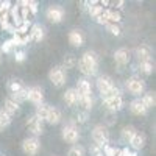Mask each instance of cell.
<instances>
[{"mask_svg":"<svg viewBox=\"0 0 156 156\" xmlns=\"http://www.w3.org/2000/svg\"><path fill=\"white\" fill-rule=\"evenodd\" d=\"M9 123H11V115L3 109H0V129H5Z\"/></svg>","mask_w":156,"mask_h":156,"instance_id":"obj_29","label":"cell"},{"mask_svg":"<svg viewBox=\"0 0 156 156\" xmlns=\"http://www.w3.org/2000/svg\"><path fill=\"white\" fill-rule=\"evenodd\" d=\"M103 105H105V108L111 112H115V111H119L122 109L123 106V100L120 95H117V97H111V98H105L103 100Z\"/></svg>","mask_w":156,"mask_h":156,"instance_id":"obj_13","label":"cell"},{"mask_svg":"<svg viewBox=\"0 0 156 156\" xmlns=\"http://www.w3.org/2000/svg\"><path fill=\"white\" fill-rule=\"evenodd\" d=\"M106 14H108V23H119L122 16L117 9H106Z\"/></svg>","mask_w":156,"mask_h":156,"instance_id":"obj_26","label":"cell"},{"mask_svg":"<svg viewBox=\"0 0 156 156\" xmlns=\"http://www.w3.org/2000/svg\"><path fill=\"white\" fill-rule=\"evenodd\" d=\"M86 3L89 5V8H87V9H89V14L92 16L94 19L103 11V6L100 5V2H86Z\"/></svg>","mask_w":156,"mask_h":156,"instance_id":"obj_25","label":"cell"},{"mask_svg":"<svg viewBox=\"0 0 156 156\" xmlns=\"http://www.w3.org/2000/svg\"><path fill=\"white\" fill-rule=\"evenodd\" d=\"M103 148H105V154H103V156H117V151H119L117 148H112L109 145H105Z\"/></svg>","mask_w":156,"mask_h":156,"instance_id":"obj_38","label":"cell"},{"mask_svg":"<svg viewBox=\"0 0 156 156\" xmlns=\"http://www.w3.org/2000/svg\"><path fill=\"white\" fill-rule=\"evenodd\" d=\"M25 56H27V55H25V51H16V53H14V59L17 62H23L25 61Z\"/></svg>","mask_w":156,"mask_h":156,"instance_id":"obj_39","label":"cell"},{"mask_svg":"<svg viewBox=\"0 0 156 156\" xmlns=\"http://www.w3.org/2000/svg\"><path fill=\"white\" fill-rule=\"evenodd\" d=\"M64 101H66L69 106H73V105L78 103V94H76L75 87H70V89L66 90V94H64Z\"/></svg>","mask_w":156,"mask_h":156,"instance_id":"obj_20","label":"cell"},{"mask_svg":"<svg viewBox=\"0 0 156 156\" xmlns=\"http://www.w3.org/2000/svg\"><path fill=\"white\" fill-rule=\"evenodd\" d=\"M61 136L67 144H75V142H78V139H80V133H78V128L75 126L73 122H70L69 125H66L62 128Z\"/></svg>","mask_w":156,"mask_h":156,"instance_id":"obj_4","label":"cell"},{"mask_svg":"<svg viewBox=\"0 0 156 156\" xmlns=\"http://www.w3.org/2000/svg\"><path fill=\"white\" fill-rule=\"evenodd\" d=\"M106 28H108V31L111 33V34H114V36H119L120 34V27L117 23H106Z\"/></svg>","mask_w":156,"mask_h":156,"instance_id":"obj_34","label":"cell"},{"mask_svg":"<svg viewBox=\"0 0 156 156\" xmlns=\"http://www.w3.org/2000/svg\"><path fill=\"white\" fill-rule=\"evenodd\" d=\"M140 70L144 72L145 75H150V73H153V70H154V66H153V62H151V61H145V62H140Z\"/></svg>","mask_w":156,"mask_h":156,"instance_id":"obj_31","label":"cell"},{"mask_svg":"<svg viewBox=\"0 0 156 156\" xmlns=\"http://www.w3.org/2000/svg\"><path fill=\"white\" fill-rule=\"evenodd\" d=\"M3 111L5 112H8L9 115H12V114H16L17 111H19V103H16L12 98H6L5 100V106H3Z\"/></svg>","mask_w":156,"mask_h":156,"instance_id":"obj_23","label":"cell"},{"mask_svg":"<svg viewBox=\"0 0 156 156\" xmlns=\"http://www.w3.org/2000/svg\"><path fill=\"white\" fill-rule=\"evenodd\" d=\"M45 16H47V19H48L50 22L59 23V22L62 20V17H64V9H62L61 6H58V5H51V6L47 8Z\"/></svg>","mask_w":156,"mask_h":156,"instance_id":"obj_9","label":"cell"},{"mask_svg":"<svg viewBox=\"0 0 156 156\" xmlns=\"http://www.w3.org/2000/svg\"><path fill=\"white\" fill-rule=\"evenodd\" d=\"M11 6H12V5H11V2H8V0H5V2H0V16L6 14Z\"/></svg>","mask_w":156,"mask_h":156,"instance_id":"obj_37","label":"cell"},{"mask_svg":"<svg viewBox=\"0 0 156 156\" xmlns=\"http://www.w3.org/2000/svg\"><path fill=\"white\" fill-rule=\"evenodd\" d=\"M47 123L50 125H56L61 122V111L58 108H53V106H50L48 108V114H47V119H45Z\"/></svg>","mask_w":156,"mask_h":156,"instance_id":"obj_16","label":"cell"},{"mask_svg":"<svg viewBox=\"0 0 156 156\" xmlns=\"http://www.w3.org/2000/svg\"><path fill=\"white\" fill-rule=\"evenodd\" d=\"M86 119H87V114L86 112H83V114H80V115H78V122H86Z\"/></svg>","mask_w":156,"mask_h":156,"instance_id":"obj_40","label":"cell"},{"mask_svg":"<svg viewBox=\"0 0 156 156\" xmlns=\"http://www.w3.org/2000/svg\"><path fill=\"white\" fill-rule=\"evenodd\" d=\"M136 56L139 58V62H145V61H151L150 58V48L145 45H140L136 48Z\"/></svg>","mask_w":156,"mask_h":156,"instance_id":"obj_21","label":"cell"},{"mask_svg":"<svg viewBox=\"0 0 156 156\" xmlns=\"http://www.w3.org/2000/svg\"><path fill=\"white\" fill-rule=\"evenodd\" d=\"M19 5L27 6V9L30 11V14H36L37 12V2H34V0H22Z\"/></svg>","mask_w":156,"mask_h":156,"instance_id":"obj_28","label":"cell"},{"mask_svg":"<svg viewBox=\"0 0 156 156\" xmlns=\"http://www.w3.org/2000/svg\"><path fill=\"white\" fill-rule=\"evenodd\" d=\"M78 69L83 75H95L97 69H98V56L94 53V51H86V53L76 61Z\"/></svg>","mask_w":156,"mask_h":156,"instance_id":"obj_1","label":"cell"},{"mask_svg":"<svg viewBox=\"0 0 156 156\" xmlns=\"http://www.w3.org/2000/svg\"><path fill=\"white\" fill-rule=\"evenodd\" d=\"M69 42L73 45V47H81L83 42H84V37L81 34V31H78V30H72L69 33Z\"/></svg>","mask_w":156,"mask_h":156,"instance_id":"obj_17","label":"cell"},{"mask_svg":"<svg viewBox=\"0 0 156 156\" xmlns=\"http://www.w3.org/2000/svg\"><path fill=\"white\" fill-rule=\"evenodd\" d=\"M8 90L11 92V97L16 103H20V101H25L27 100V90L28 87L25 86L20 80H11L8 83Z\"/></svg>","mask_w":156,"mask_h":156,"instance_id":"obj_2","label":"cell"},{"mask_svg":"<svg viewBox=\"0 0 156 156\" xmlns=\"http://www.w3.org/2000/svg\"><path fill=\"white\" fill-rule=\"evenodd\" d=\"M48 80L53 83V86L61 87L64 83H66V72H64L62 67H53L48 72Z\"/></svg>","mask_w":156,"mask_h":156,"instance_id":"obj_5","label":"cell"},{"mask_svg":"<svg viewBox=\"0 0 156 156\" xmlns=\"http://www.w3.org/2000/svg\"><path fill=\"white\" fill-rule=\"evenodd\" d=\"M78 103H80V105L84 108V111H89L90 108H92V95L90 97H80L78 98Z\"/></svg>","mask_w":156,"mask_h":156,"instance_id":"obj_30","label":"cell"},{"mask_svg":"<svg viewBox=\"0 0 156 156\" xmlns=\"http://www.w3.org/2000/svg\"><path fill=\"white\" fill-rule=\"evenodd\" d=\"M136 134V128L133 126V125H128V126H123V129H122V137H123V140H131V137Z\"/></svg>","mask_w":156,"mask_h":156,"instance_id":"obj_27","label":"cell"},{"mask_svg":"<svg viewBox=\"0 0 156 156\" xmlns=\"http://www.w3.org/2000/svg\"><path fill=\"white\" fill-rule=\"evenodd\" d=\"M126 89L131 92L133 95H140V94H144V90H145V83L140 80V78H129V80L126 81Z\"/></svg>","mask_w":156,"mask_h":156,"instance_id":"obj_8","label":"cell"},{"mask_svg":"<svg viewBox=\"0 0 156 156\" xmlns=\"http://www.w3.org/2000/svg\"><path fill=\"white\" fill-rule=\"evenodd\" d=\"M114 61L119 64V66H125V64L129 62V51L126 48H119L115 50L114 53Z\"/></svg>","mask_w":156,"mask_h":156,"instance_id":"obj_15","label":"cell"},{"mask_svg":"<svg viewBox=\"0 0 156 156\" xmlns=\"http://www.w3.org/2000/svg\"><path fill=\"white\" fill-rule=\"evenodd\" d=\"M75 90H76V94H78V98H80V97H90V94H92V87H90V83L86 80V78L78 80Z\"/></svg>","mask_w":156,"mask_h":156,"instance_id":"obj_12","label":"cell"},{"mask_svg":"<svg viewBox=\"0 0 156 156\" xmlns=\"http://www.w3.org/2000/svg\"><path fill=\"white\" fill-rule=\"evenodd\" d=\"M67 156H84V148L81 145H73L69 150V154Z\"/></svg>","mask_w":156,"mask_h":156,"instance_id":"obj_32","label":"cell"},{"mask_svg":"<svg viewBox=\"0 0 156 156\" xmlns=\"http://www.w3.org/2000/svg\"><path fill=\"white\" fill-rule=\"evenodd\" d=\"M112 87H114V81L111 80V76H108V75H100V76L97 78V89H98V92L101 94V97H105Z\"/></svg>","mask_w":156,"mask_h":156,"instance_id":"obj_6","label":"cell"},{"mask_svg":"<svg viewBox=\"0 0 156 156\" xmlns=\"http://www.w3.org/2000/svg\"><path fill=\"white\" fill-rule=\"evenodd\" d=\"M129 111H131L134 115H145L147 114V108L144 106V103L140 101V98H136L129 103Z\"/></svg>","mask_w":156,"mask_h":156,"instance_id":"obj_14","label":"cell"},{"mask_svg":"<svg viewBox=\"0 0 156 156\" xmlns=\"http://www.w3.org/2000/svg\"><path fill=\"white\" fill-rule=\"evenodd\" d=\"M92 139L95 142V147H105L108 145V140H109V131L105 125H95L92 129Z\"/></svg>","mask_w":156,"mask_h":156,"instance_id":"obj_3","label":"cell"},{"mask_svg":"<svg viewBox=\"0 0 156 156\" xmlns=\"http://www.w3.org/2000/svg\"><path fill=\"white\" fill-rule=\"evenodd\" d=\"M140 101L144 103V106H145L147 109L153 108V106L156 105V98H154V94H153V92H147V94H144V95H142V98H140Z\"/></svg>","mask_w":156,"mask_h":156,"instance_id":"obj_24","label":"cell"},{"mask_svg":"<svg viewBox=\"0 0 156 156\" xmlns=\"http://www.w3.org/2000/svg\"><path fill=\"white\" fill-rule=\"evenodd\" d=\"M73 66H76V59H75V56H72V55L66 56V59H64V67H66V69H72Z\"/></svg>","mask_w":156,"mask_h":156,"instance_id":"obj_36","label":"cell"},{"mask_svg":"<svg viewBox=\"0 0 156 156\" xmlns=\"http://www.w3.org/2000/svg\"><path fill=\"white\" fill-rule=\"evenodd\" d=\"M12 48H16V45H14V42H12L11 39L5 41V42H3V45H2V51H3V53H11Z\"/></svg>","mask_w":156,"mask_h":156,"instance_id":"obj_33","label":"cell"},{"mask_svg":"<svg viewBox=\"0 0 156 156\" xmlns=\"http://www.w3.org/2000/svg\"><path fill=\"white\" fill-rule=\"evenodd\" d=\"M48 105H47V103H41V105H37L36 106V117H37V119L39 120H41V122H45V119H47V114H48Z\"/></svg>","mask_w":156,"mask_h":156,"instance_id":"obj_22","label":"cell"},{"mask_svg":"<svg viewBox=\"0 0 156 156\" xmlns=\"http://www.w3.org/2000/svg\"><path fill=\"white\" fill-rule=\"evenodd\" d=\"M39 148H41V144H39L37 137H28L22 142V150L28 156H34L39 151Z\"/></svg>","mask_w":156,"mask_h":156,"instance_id":"obj_7","label":"cell"},{"mask_svg":"<svg viewBox=\"0 0 156 156\" xmlns=\"http://www.w3.org/2000/svg\"><path fill=\"white\" fill-rule=\"evenodd\" d=\"M129 144H131V147L134 150H140L145 145V136L142 133H139V131H136V134L131 137V140H129Z\"/></svg>","mask_w":156,"mask_h":156,"instance_id":"obj_19","label":"cell"},{"mask_svg":"<svg viewBox=\"0 0 156 156\" xmlns=\"http://www.w3.org/2000/svg\"><path fill=\"white\" fill-rule=\"evenodd\" d=\"M28 34L31 37V41H36V42H39V41H42V39H44V30H42V27L39 23H34L33 25Z\"/></svg>","mask_w":156,"mask_h":156,"instance_id":"obj_18","label":"cell"},{"mask_svg":"<svg viewBox=\"0 0 156 156\" xmlns=\"http://www.w3.org/2000/svg\"><path fill=\"white\" fill-rule=\"evenodd\" d=\"M95 22L97 23H101V25H106L108 23V14H106V9H103L100 14L95 17Z\"/></svg>","mask_w":156,"mask_h":156,"instance_id":"obj_35","label":"cell"},{"mask_svg":"<svg viewBox=\"0 0 156 156\" xmlns=\"http://www.w3.org/2000/svg\"><path fill=\"white\" fill-rule=\"evenodd\" d=\"M27 126H28V131L33 134V137H37L44 133V126H42V122L37 119L36 115H31L28 117L27 120Z\"/></svg>","mask_w":156,"mask_h":156,"instance_id":"obj_10","label":"cell"},{"mask_svg":"<svg viewBox=\"0 0 156 156\" xmlns=\"http://www.w3.org/2000/svg\"><path fill=\"white\" fill-rule=\"evenodd\" d=\"M111 5H114V8H122V6H123V2H122V0H120V2H117V3L112 2Z\"/></svg>","mask_w":156,"mask_h":156,"instance_id":"obj_41","label":"cell"},{"mask_svg":"<svg viewBox=\"0 0 156 156\" xmlns=\"http://www.w3.org/2000/svg\"><path fill=\"white\" fill-rule=\"evenodd\" d=\"M27 100H30L34 105H41L42 100H44V94H42V89L39 86H33V87H28L27 90Z\"/></svg>","mask_w":156,"mask_h":156,"instance_id":"obj_11","label":"cell"}]
</instances>
